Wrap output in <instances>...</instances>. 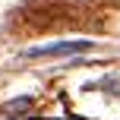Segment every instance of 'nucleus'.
<instances>
[{
	"label": "nucleus",
	"mask_w": 120,
	"mask_h": 120,
	"mask_svg": "<svg viewBox=\"0 0 120 120\" xmlns=\"http://www.w3.org/2000/svg\"><path fill=\"white\" fill-rule=\"evenodd\" d=\"M89 41H60V44H48V48H32L29 57H60V54H82L89 51Z\"/></svg>",
	"instance_id": "obj_1"
}]
</instances>
